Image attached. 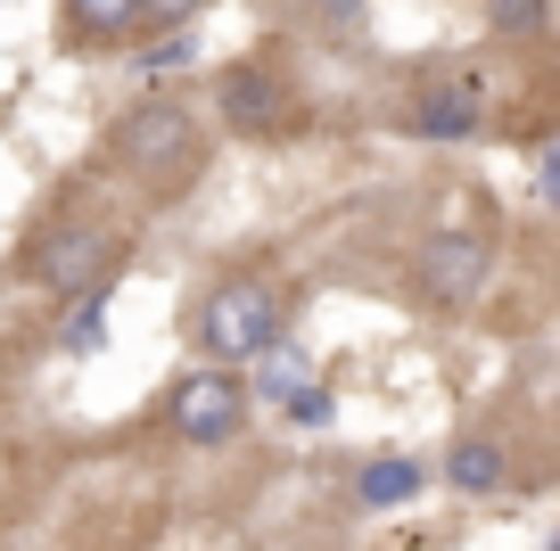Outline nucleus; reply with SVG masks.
<instances>
[{"mask_svg":"<svg viewBox=\"0 0 560 551\" xmlns=\"http://www.w3.org/2000/svg\"><path fill=\"white\" fill-rule=\"evenodd\" d=\"M289 296H298V289H289L272 263H231V272L214 280L207 296H198V321H190L198 354L223 362V371L256 362L264 345L289 338Z\"/></svg>","mask_w":560,"mask_h":551,"instance_id":"1","label":"nucleus"},{"mask_svg":"<svg viewBox=\"0 0 560 551\" xmlns=\"http://www.w3.org/2000/svg\"><path fill=\"white\" fill-rule=\"evenodd\" d=\"M107 165L140 198H182L207 173V132H198V116L182 99H140L107 124Z\"/></svg>","mask_w":560,"mask_h":551,"instance_id":"2","label":"nucleus"},{"mask_svg":"<svg viewBox=\"0 0 560 551\" xmlns=\"http://www.w3.org/2000/svg\"><path fill=\"white\" fill-rule=\"evenodd\" d=\"M25 280L50 296H100L107 272L124 263V223L107 207H83V198H67L58 214H42L34 231H25Z\"/></svg>","mask_w":560,"mask_h":551,"instance_id":"3","label":"nucleus"},{"mask_svg":"<svg viewBox=\"0 0 560 551\" xmlns=\"http://www.w3.org/2000/svg\"><path fill=\"white\" fill-rule=\"evenodd\" d=\"M494 280V231L487 223H454V231H429L412 263V305L420 313H470Z\"/></svg>","mask_w":560,"mask_h":551,"instance_id":"4","label":"nucleus"},{"mask_svg":"<svg viewBox=\"0 0 560 551\" xmlns=\"http://www.w3.org/2000/svg\"><path fill=\"white\" fill-rule=\"evenodd\" d=\"M214 107H223V124L240 140H289V132H305V91L289 83L272 58H231V67L214 74Z\"/></svg>","mask_w":560,"mask_h":551,"instance_id":"5","label":"nucleus"},{"mask_svg":"<svg viewBox=\"0 0 560 551\" xmlns=\"http://www.w3.org/2000/svg\"><path fill=\"white\" fill-rule=\"evenodd\" d=\"M165 429H174L182 445H231V436L247 429V379L223 371V362L182 371V379L165 387Z\"/></svg>","mask_w":560,"mask_h":551,"instance_id":"6","label":"nucleus"},{"mask_svg":"<svg viewBox=\"0 0 560 551\" xmlns=\"http://www.w3.org/2000/svg\"><path fill=\"white\" fill-rule=\"evenodd\" d=\"M404 124H412L420 140H478L487 132V83L478 74H420L412 99H404Z\"/></svg>","mask_w":560,"mask_h":551,"instance_id":"7","label":"nucleus"},{"mask_svg":"<svg viewBox=\"0 0 560 551\" xmlns=\"http://www.w3.org/2000/svg\"><path fill=\"white\" fill-rule=\"evenodd\" d=\"M445 485H454L462 502H494L511 485V445L494 429H462L454 445H445Z\"/></svg>","mask_w":560,"mask_h":551,"instance_id":"8","label":"nucleus"},{"mask_svg":"<svg viewBox=\"0 0 560 551\" xmlns=\"http://www.w3.org/2000/svg\"><path fill=\"white\" fill-rule=\"evenodd\" d=\"M67 50H124L140 34V0H58Z\"/></svg>","mask_w":560,"mask_h":551,"instance_id":"9","label":"nucleus"},{"mask_svg":"<svg viewBox=\"0 0 560 551\" xmlns=\"http://www.w3.org/2000/svg\"><path fill=\"white\" fill-rule=\"evenodd\" d=\"M412 494H429V461H412V453H380V461L354 469V502L363 511H404Z\"/></svg>","mask_w":560,"mask_h":551,"instance_id":"10","label":"nucleus"},{"mask_svg":"<svg viewBox=\"0 0 560 551\" xmlns=\"http://www.w3.org/2000/svg\"><path fill=\"white\" fill-rule=\"evenodd\" d=\"M256 362H264V396H272V403H289L298 387H314V362H305V345H289V338L264 345Z\"/></svg>","mask_w":560,"mask_h":551,"instance_id":"11","label":"nucleus"},{"mask_svg":"<svg viewBox=\"0 0 560 551\" xmlns=\"http://www.w3.org/2000/svg\"><path fill=\"white\" fill-rule=\"evenodd\" d=\"M487 25L511 42H536L544 25H552V0H487Z\"/></svg>","mask_w":560,"mask_h":551,"instance_id":"12","label":"nucleus"},{"mask_svg":"<svg viewBox=\"0 0 560 551\" xmlns=\"http://www.w3.org/2000/svg\"><path fill=\"white\" fill-rule=\"evenodd\" d=\"M198 0H140V17H190Z\"/></svg>","mask_w":560,"mask_h":551,"instance_id":"13","label":"nucleus"}]
</instances>
